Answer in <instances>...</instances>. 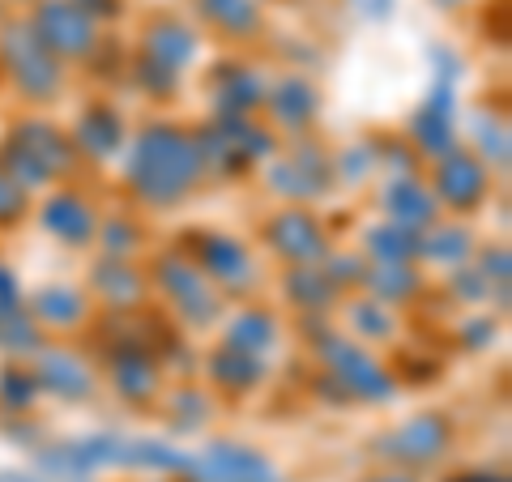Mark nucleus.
<instances>
[{
    "label": "nucleus",
    "instance_id": "nucleus-1",
    "mask_svg": "<svg viewBox=\"0 0 512 482\" xmlns=\"http://www.w3.org/2000/svg\"><path fill=\"white\" fill-rule=\"evenodd\" d=\"M116 171L120 201L146 218L184 210L210 188V167H205L197 141V124L167 116V111H154V116L133 124V137H128Z\"/></svg>",
    "mask_w": 512,
    "mask_h": 482
},
{
    "label": "nucleus",
    "instance_id": "nucleus-2",
    "mask_svg": "<svg viewBox=\"0 0 512 482\" xmlns=\"http://www.w3.org/2000/svg\"><path fill=\"white\" fill-rule=\"evenodd\" d=\"M0 167L18 175L35 197L56 184H73L90 175L82 154L69 141L64 120H56L52 111H22V107L0 128Z\"/></svg>",
    "mask_w": 512,
    "mask_h": 482
},
{
    "label": "nucleus",
    "instance_id": "nucleus-3",
    "mask_svg": "<svg viewBox=\"0 0 512 482\" xmlns=\"http://www.w3.org/2000/svg\"><path fill=\"white\" fill-rule=\"evenodd\" d=\"M141 265H146V278H150V303L180 333H214L222 325L231 303L201 278V269L184 252H175L171 244H158Z\"/></svg>",
    "mask_w": 512,
    "mask_h": 482
},
{
    "label": "nucleus",
    "instance_id": "nucleus-4",
    "mask_svg": "<svg viewBox=\"0 0 512 482\" xmlns=\"http://www.w3.org/2000/svg\"><path fill=\"white\" fill-rule=\"evenodd\" d=\"M0 82L22 111H52L73 94V73L30 35L22 13L0 18Z\"/></svg>",
    "mask_w": 512,
    "mask_h": 482
},
{
    "label": "nucleus",
    "instance_id": "nucleus-5",
    "mask_svg": "<svg viewBox=\"0 0 512 482\" xmlns=\"http://www.w3.org/2000/svg\"><path fill=\"white\" fill-rule=\"evenodd\" d=\"M175 252H184L192 265L201 269V278L227 303L256 299V291L265 286V261L252 248V239L222 231V227H184L175 235Z\"/></svg>",
    "mask_w": 512,
    "mask_h": 482
},
{
    "label": "nucleus",
    "instance_id": "nucleus-6",
    "mask_svg": "<svg viewBox=\"0 0 512 482\" xmlns=\"http://www.w3.org/2000/svg\"><path fill=\"white\" fill-rule=\"evenodd\" d=\"M252 248L261 252V261H274L282 269H316L325 265V256L338 248V239L329 231V218L316 205H291L274 201L256 218L252 227Z\"/></svg>",
    "mask_w": 512,
    "mask_h": 482
},
{
    "label": "nucleus",
    "instance_id": "nucleus-7",
    "mask_svg": "<svg viewBox=\"0 0 512 482\" xmlns=\"http://www.w3.org/2000/svg\"><path fill=\"white\" fill-rule=\"evenodd\" d=\"M197 141L210 167V184H252L265 171V163L278 154L282 137L261 116L252 120H201Z\"/></svg>",
    "mask_w": 512,
    "mask_h": 482
},
{
    "label": "nucleus",
    "instance_id": "nucleus-8",
    "mask_svg": "<svg viewBox=\"0 0 512 482\" xmlns=\"http://www.w3.org/2000/svg\"><path fill=\"white\" fill-rule=\"evenodd\" d=\"M461 440V423L453 410L440 406H423L397 419L380 431L376 440V457L389 465V470H406V474H427L436 470L440 461L453 457V448Z\"/></svg>",
    "mask_w": 512,
    "mask_h": 482
},
{
    "label": "nucleus",
    "instance_id": "nucleus-9",
    "mask_svg": "<svg viewBox=\"0 0 512 482\" xmlns=\"http://www.w3.org/2000/svg\"><path fill=\"white\" fill-rule=\"evenodd\" d=\"M274 201H291V205H316L333 197L338 188V171H333V146L320 141L316 133L312 137H291L282 141L278 154L265 163V171L256 175Z\"/></svg>",
    "mask_w": 512,
    "mask_h": 482
},
{
    "label": "nucleus",
    "instance_id": "nucleus-10",
    "mask_svg": "<svg viewBox=\"0 0 512 482\" xmlns=\"http://www.w3.org/2000/svg\"><path fill=\"white\" fill-rule=\"evenodd\" d=\"M316 363L338 389L346 393V401L355 406H389L397 401V380H393V367L380 359V350H367L359 342H350L346 333L320 325L316 337Z\"/></svg>",
    "mask_w": 512,
    "mask_h": 482
},
{
    "label": "nucleus",
    "instance_id": "nucleus-11",
    "mask_svg": "<svg viewBox=\"0 0 512 482\" xmlns=\"http://www.w3.org/2000/svg\"><path fill=\"white\" fill-rule=\"evenodd\" d=\"M22 18L30 26V35H35L69 73H86L90 60L99 56V47L107 39V30L94 22L77 0H35L30 9H22Z\"/></svg>",
    "mask_w": 512,
    "mask_h": 482
},
{
    "label": "nucleus",
    "instance_id": "nucleus-12",
    "mask_svg": "<svg viewBox=\"0 0 512 482\" xmlns=\"http://www.w3.org/2000/svg\"><path fill=\"white\" fill-rule=\"evenodd\" d=\"M133 52L154 60V64H163L167 73L188 82L205 60V39H201L197 22L188 18L184 5H150V9L137 13Z\"/></svg>",
    "mask_w": 512,
    "mask_h": 482
},
{
    "label": "nucleus",
    "instance_id": "nucleus-13",
    "mask_svg": "<svg viewBox=\"0 0 512 482\" xmlns=\"http://www.w3.org/2000/svg\"><path fill=\"white\" fill-rule=\"evenodd\" d=\"M107 205L94 197V188L86 180H73V184H56L35 197V227L52 239L56 248L64 252H94L99 244V222H103Z\"/></svg>",
    "mask_w": 512,
    "mask_h": 482
},
{
    "label": "nucleus",
    "instance_id": "nucleus-14",
    "mask_svg": "<svg viewBox=\"0 0 512 482\" xmlns=\"http://www.w3.org/2000/svg\"><path fill=\"white\" fill-rule=\"evenodd\" d=\"M423 180L431 188V197H436L440 214L444 218H457V222H470L487 210V205L495 201V171L478 158L474 150L457 146L448 150L444 158H436V163L423 167Z\"/></svg>",
    "mask_w": 512,
    "mask_h": 482
},
{
    "label": "nucleus",
    "instance_id": "nucleus-15",
    "mask_svg": "<svg viewBox=\"0 0 512 482\" xmlns=\"http://www.w3.org/2000/svg\"><path fill=\"white\" fill-rule=\"evenodd\" d=\"M188 18L197 22L205 43H218L222 52L256 56L274 35V9L265 0H188Z\"/></svg>",
    "mask_w": 512,
    "mask_h": 482
},
{
    "label": "nucleus",
    "instance_id": "nucleus-16",
    "mask_svg": "<svg viewBox=\"0 0 512 482\" xmlns=\"http://www.w3.org/2000/svg\"><path fill=\"white\" fill-rule=\"evenodd\" d=\"M64 128H69V141L77 146V154H82L86 171H111L120 163L128 137H133V124H128L120 99H111L103 90L86 94V99L73 107V116L64 120Z\"/></svg>",
    "mask_w": 512,
    "mask_h": 482
},
{
    "label": "nucleus",
    "instance_id": "nucleus-17",
    "mask_svg": "<svg viewBox=\"0 0 512 482\" xmlns=\"http://www.w3.org/2000/svg\"><path fill=\"white\" fill-rule=\"evenodd\" d=\"M111 355H103V389H111V397L120 401L124 410L133 414H154L158 401L167 393V367L154 350L124 342V337H111Z\"/></svg>",
    "mask_w": 512,
    "mask_h": 482
},
{
    "label": "nucleus",
    "instance_id": "nucleus-18",
    "mask_svg": "<svg viewBox=\"0 0 512 482\" xmlns=\"http://www.w3.org/2000/svg\"><path fill=\"white\" fill-rule=\"evenodd\" d=\"M269 64L248 52H222V60L205 73V103L218 120H252L265 107Z\"/></svg>",
    "mask_w": 512,
    "mask_h": 482
},
{
    "label": "nucleus",
    "instance_id": "nucleus-19",
    "mask_svg": "<svg viewBox=\"0 0 512 482\" xmlns=\"http://www.w3.org/2000/svg\"><path fill=\"white\" fill-rule=\"evenodd\" d=\"M30 372L39 380V393L60 401V406H86V401L103 393L99 363L77 342H47L39 355L30 359Z\"/></svg>",
    "mask_w": 512,
    "mask_h": 482
},
{
    "label": "nucleus",
    "instance_id": "nucleus-20",
    "mask_svg": "<svg viewBox=\"0 0 512 482\" xmlns=\"http://www.w3.org/2000/svg\"><path fill=\"white\" fill-rule=\"evenodd\" d=\"M320 82L308 69H278L269 73V90H265V107L261 120L274 128L282 141L291 137H312L320 124Z\"/></svg>",
    "mask_w": 512,
    "mask_h": 482
},
{
    "label": "nucleus",
    "instance_id": "nucleus-21",
    "mask_svg": "<svg viewBox=\"0 0 512 482\" xmlns=\"http://www.w3.org/2000/svg\"><path fill=\"white\" fill-rule=\"evenodd\" d=\"M22 303H26L30 320L43 329L47 342H77V337L90 333L94 316H99L94 299L86 295V286L73 282V278L39 282Z\"/></svg>",
    "mask_w": 512,
    "mask_h": 482
},
{
    "label": "nucleus",
    "instance_id": "nucleus-22",
    "mask_svg": "<svg viewBox=\"0 0 512 482\" xmlns=\"http://www.w3.org/2000/svg\"><path fill=\"white\" fill-rule=\"evenodd\" d=\"M461 86H444V82H431L427 94L414 107V116L406 120V141L410 150L419 154V163H436L448 150L461 146Z\"/></svg>",
    "mask_w": 512,
    "mask_h": 482
},
{
    "label": "nucleus",
    "instance_id": "nucleus-23",
    "mask_svg": "<svg viewBox=\"0 0 512 482\" xmlns=\"http://www.w3.org/2000/svg\"><path fill=\"white\" fill-rule=\"evenodd\" d=\"M180 478L188 482H286L278 461L265 448L239 444V440H210L197 453H188Z\"/></svg>",
    "mask_w": 512,
    "mask_h": 482
},
{
    "label": "nucleus",
    "instance_id": "nucleus-24",
    "mask_svg": "<svg viewBox=\"0 0 512 482\" xmlns=\"http://www.w3.org/2000/svg\"><path fill=\"white\" fill-rule=\"evenodd\" d=\"M214 337H218V346H231L239 355L269 363V355H274L286 337V316H282V308H274V303L244 299V303H235V308H227Z\"/></svg>",
    "mask_w": 512,
    "mask_h": 482
},
{
    "label": "nucleus",
    "instance_id": "nucleus-25",
    "mask_svg": "<svg viewBox=\"0 0 512 482\" xmlns=\"http://www.w3.org/2000/svg\"><path fill=\"white\" fill-rule=\"evenodd\" d=\"M82 286L99 312H137L150 303V278H146V265L141 261H120V256L94 252Z\"/></svg>",
    "mask_w": 512,
    "mask_h": 482
},
{
    "label": "nucleus",
    "instance_id": "nucleus-26",
    "mask_svg": "<svg viewBox=\"0 0 512 482\" xmlns=\"http://www.w3.org/2000/svg\"><path fill=\"white\" fill-rule=\"evenodd\" d=\"M376 205H380V218L402 227L410 235H423L431 222H440V205L431 197V188L423 180V171H410V175H380V192H376Z\"/></svg>",
    "mask_w": 512,
    "mask_h": 482
},
{
    "label": "nucleus",
    "instance_id": "nucleus-27",
    "mask_svg": "<svg viewBox=\"0 0 512 482\" xmlns=\"http://www.w3.org/2000/svg\"><path fill=\"white\" fill-rule=\"evenodd\" d=\"M265 376H269V363L265 359L239 355V350L218 346V342L205 350L201 380H205V389L214 393V401H248L252 393H261Z\"/></svg>",
    "mask_w": 512,
    "mask_h": 482
},
{
    "label": "nucleus",
    "instance_id": "nucleus-28",
    "mask_svg": "<svg viewBox=\"0 0 512 482\" xmlns=\"http://www.w3.org/2000/svg\"><path fill=\"white\" fill-rule=\"evenodd\" d=\"M338 333H346L350 342H359L367 350H393L397 337H402V316L393 308H384L372 295H342L338 303Z\"/></svg>",
    "mask_w": 512,
    "mask_h": 482
},
{
    "label": "nucleus",
    "instance_id": "nucleus-29",
    "mask_svg": "<svg viewBox=\"0 0 512 482\" xmlns=\"http://www.w3.org/2000/svg\"><path fill=\"white\" fill-rule=\"evenodd\" d=\"M150 222L141 210L133 205H116V210H103L99 222V244L94 252L99 256H120V261H146V256L158 248L154 235H150Z\"/></svg>",
    "mask_w": 512,
    "mask_h": 482
},
{
    "label": "nucleus",
    "instance_id": "nucleus-30",
    "mask_svg": "<svg viewBox=\"0 0 512 482\" xmlns=\"http://www.w3.org/2000/svg\"><path fill=\"white\" fill-rule=\"evenodd\" d=\"M474 248H478V239L470 231V222L440 218V222H431V227L419 235V265L453 273V269L474 261Z\"/></svg>",
    "mask_w": 512,
    "mask_h": 482
},
{
    "label": "nucleus",
    "instance_id": "nucleus-31",
    "mask_svg": "<svg viewBox=\"0 0 512 482\" xmlns=\"http://www.w3.org/2000/svg\"><path fill=\"white\" fill-rule=\"evenodd\" d=\"M282 295L291 303V316H312V320H329L338 312L342 291L325 278V269H282Z\"/></svg>",
    "mask_w": 512,
    "mask_h": 482
},
{
    "label": "nucleus",
    "instance_id": "nucleus-32",
    "mask_svg": "<svg viewBox=\"0 0 512 482\" xmlns=\"http://www.w3.org/2000/svg\"><path fill=\"white\" fill-rule=\"evenodd\" d=\"M423 265H367V278L359 291L380 299L384 308L402 312L410 303H419L427 295V278H423Z\"/></svg>",
    "mask_w": 512,
    "mask_h": 482
},
{
    "label": "nucleus",
    "instance_id": "nucleus-33",
    "mask_svg": "<svg viewBox=\"0 0 512 482\" xmlns=\"http://www.w3.org/2000/svg\"><path fill=\"white\" fill-rule=\"evenodd\" d=\"M355 252L367 265H419V235L380 218L372 227H363V239L355 244Z\"/></svg>",
    "mask_w": 512,
    "mask_h": 482
},
{
    "label": "nucleus",
    "instance_id": "nucleus-34",
    "mask_svg": "<svg viewBox=\"0 0 512 482\" xmlns=\"http://www.w3.org/2000/svg\"><path fill=\"white\" fill-rule=\"evenodd\" d=\"M124 77H128V86H133L141 99H146L154 111H167L184 99V77H175L167 73L163 64H154L146 56H137V52H128V64H124Z\"/></svg>",
    "mask_w": 512,
    "mask_h": 482
},
{
    "label": "nucleus",
    "instance_id": "nucleus-35",
    "mask_svg": "<svg viewBox=\"0 0 512 482\" xmlns=\"http://www.w3.org/2000/svg\"><path fill=\"white\" fill-rule=\"evenodd\" d=\"M39 380L30 372L26 359H0V414L9 419H22V414H35L39 410Z\"/></svg>",
    "mask_w": 512,
    "mask_h": 482
},
{
    "label": "nucleus",
    "instance_id": "nucleus-36",
    "mask_svg": "<svg viewBox=\"0 0 512 482\" xmlns=\"http://www.w3.org/2000/svg\"><path fill=\"white\" fill-rule=\"evenodd\" d=\"M35 218V192H30L18 175L0 167V239H13L30 227Z\"/></svg>",
    "mask_w": 512,
    "mask_h": 482
},
{
    "label": "nucleus",
    "instance_id": "nucleus-37",
    "mask_svg": "<svg viewBox=\"0 0 512 482\" xmlns=\"http://www.w3.org/2000/svg\"><path fill=\"white\" fill-rule=\"evenodd\" d=\"M495 337H500V325H495L491 312H466L457 325V342L466 350H487L495 346Z\"/></svg>",
    "mask_w": 512,
    "mask_h": 482
},
{
    "label": "nucleus",
    "instance_id": "nucleus-38",
    "mask_svg": "<svg viewBox=\"0 0 512 482\" xmlns=\"http://www.w3.org/2000/svg\"><path fill=\"white\" fill-rule=\"evenodd\" d=\"M77 5H82L86 13L94 22H99L103 30L107 26H116V22H124L128 18V0H77Z\"/></svg>",
    "mask_w": 512,
    "mask_h": 482
},
{
    "label": "nucleus",
    "instance_id": "nucleus-39",
    "mask_svg": "<svg viewBox=\"0 0 512 482\" xmlns=\"http://www.w3.org/2000/svg\"><path fill=\"white\" fill-rule=\"evenodd\" d=\"M355 9L363 13L367 22H389L397 13V0H355Z\"/></svg>",
    "mask_w": 512,
    "mask_h": 482
},
{
    "label": "nucleus",
    "instance_id": "nucleus-40",
    "mask_svg": "<svg viewBox=\"0 0 512 482\" xmlns=\"http://www.w3.org/2000/svg\"><path fill=\"white\" fill-rule=\"evenodd\" d=\"M0 482H47L35 465H0Z\"/></svg>",
    "mask_w": 512,
    "mask_h": 482
},
{
    "label": "nucleus",
    "instance_id": "nucleus-41",
    "mask_svg": "<svg viewBox=\"0 0 512 482\" xmlns=\"http://www.w3.org/2000/svg\"><path fill=\"white\" fill-rule=\"evenodd\" d=\"M359 482H419V474H406V470H376V474H367V478H359Z\"/></svg>",
    "mask_w": 512,
    "mask_h": 482
},
{
    "label": "nucleus",
    "instance_id": "nucleus-42",
    "mask_svg": "<svg viewBox=\"0 0 512 482\" xmlns=\"http://www.w3.org/2000/svg\"><path fill=\"white\" fill-rule=\"evenodd\" d=\"M448 482H508V478L504 474H487V470H466V474H457Z\"/></svg>",
    "mask_w": 512,
    "mask_h": 482
},
{
    "label": "nucleus",
    "instance_id": "nucleus-43",
    "mask_svg": "<svg viewBox=\"0 0 512 482\" xmlns=\"http://www.w3.org/2000/svg\"><path fill=\"white\" fill-rule=\"evenodd\" d=\"M431 9H440V13H457V9H466L470 0H427Z\"/></svg>",
    "mask_w": 512,
    "mask_h": 482
},
{
    "label": "nucleus",
    "instance_id": "nucleus-44",
    "mask_svg": "<svg viewBox=\"0 0 512 482\" xmlns=\"http://www.w3.org/2000/svg\"><path fill=\"white\" fill-rule=\"evenodd\" d=\"M30 5H35V0H0V9H5V13H22Z\"/></svg>",
    "mask_w": 512,
    "mask_h": 482
},
{
    "label": "nucleus",
    "instance_id": "nucleus-45",
    "mask_svg": "<svg viewBox=\"0 0 512 482\" xmlns=\"http://www.w3.org/2000/svg\"><path fill=\"white\" fill-rule=\"evenodd\" d=\"M265 5H269V9H274V5H299V0H265Z\"/></svg>",
    "mask_w": 512,
    "mask_h": 482
},
{
    "label": "nucleus",
    "instance_id": "nucleus-46",
    "mask_svg": "<svg viewBox=\"0 0 512 482\" xmlns=\"http://www.w3.org/2000/svg\"><path fill=\"white\" fill-rule=\"evenodd\" d=\"M0 90H5V82H0Z\"/></svg>",
    "mask_w": 512,
    "mask_h": 482
},
{
    "label": "nucleus",
    "instance_id": "nucleus-47",
    "mask_svg": "<svg viewBox=\"0 0 512 482\" xmlns=\"http://www.w3.org/2000/svg\"><path fill=\"white\" fill-rule=\"evenodd\" d=\"M184 5H188V0H184Z\"/></svg>",
    "mask_w": 512,
    "mask_h": 482
}]
</instances>
